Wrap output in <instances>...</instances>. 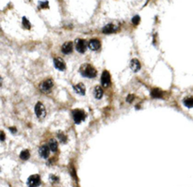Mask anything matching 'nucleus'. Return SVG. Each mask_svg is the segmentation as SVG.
I'll use <instances>...</instances> for the list:
<instances>
[{"label": "nucleus", "mask_w": 193, "mask_h": 187, "mask_svg": "<svg viewBox=\"0 0 193 187\" xmlns=\"http://www.w3.org/2000/svg\"><path fill=\"white\" fill-rule=\"evenodd\" d=\"M101 82L104 88H107L110 85V75L107 71H104L101 77Z\"/></svg>", "instance_id": "0eeeda50"}, {"label": "nucleus", "mask_w": 193, "mask_h": 187, "mask_svg": "<svg viewBox=\"0 0 193 187\" xmlns=\"http://www.w3.org/2000/svg\"><path fill=\"white\" fill-rule=\"evenodd\" d=\"M130 67H131L132 71L136 73V71H138L140 70V61L138 60V59L134 58V59H132V60H131V63H130Z\"/></svg>", "instance_id": "f8f14e48"}, {"label": "nucleus", "mask_w": 193, "mask_h": 187, "mask_svg": "<svg viewBox=\"0 0 193 187\" xmlns=\"http://www.w3.org/2000/svg\"><path fill=\"white\" fill-rule=\"evenodd\" d=\"M86 48H87V43L84 40L78 39L75 41V49H76V51H78L79 53H81V54L85 53Z\"/></svg>", "instance_id": "423d86ee"}, {"label": "nucleus", "mask_w": 193, "mask_h": 187, "mask_svg": "<svg viewBox=\"0 0 193 187\" xmlns=\"http://www.w3.org/2000/svg\"><path fill=\"white\" fill-rule=\"evenodd\" d=\"M48 146H49L50 150H51L52 151L55 152V151H58V142L56 141L55 139H51V140H50Z\"/></svg>", "instance_id": "f3484780"}, {"label": "nucleus", "mask_w": 193, "mask_h": 187, "mask_svg": "<svg viewBox=\"0 0 193 187\" xmlns=\"http://www.w3.org/2000/svg\"><path fill=\"white\" fill-rule=\"evenodd\" d=\"M151 95L153 98H162L163 96V92L158 90V88H154V90L151 91Z\"/></svg>", "instance_id": "dca6fc26"}, {"label": "nucleus", "mask_w": 193, "mask_h": 187, "mask_svg": "<svg viewBox=\"0 0 193 187\" xmlns=\"http://www.w3.org/2000/svg\"><path fill=\"white\" fill-rule=\"evenodd\" d=\"M10 130L11 132H13V133H15V132H16V129H13V128H10Z\"/></svg>", "instance_id": "bb28decb"}, {"label": "nucleus", "mask_w": 193, "mask_h": 187, "mask_svg": "<svg viewBox=\"0 0 193 187\" xmlns=\"http://www.w3.org/2000/svg\"><path fill=\"white\" fill-rule=\"evenodd\" d=\"M40 5H41V8H48V2H47V1H45V2H41V3H40Z\"/></svg>", "instance_id": "5701e85b"}, {"label": "nucleus", "mask_w": 193, "mask_h": 187, "mask_svg": "<svg viewBox=\"0 0 193 187\" xmlns=\"http://www.w3.org/2000/svg\"><path fill=\"white\" fill-rule=\"evenodd\" d=\"M115 30H116L115 25H113V24H108V25H107L106 27L103 28V33H105V34H111L113 32H115Z\"/></svg>", "instance_id": "ddd939ff"}, {"label": "nucleus", "mask_w": 193, "mask_h": 187, "mask_svg": "<svg viewBox=\"0 0 193 187\" xmlns=\"http://www.w3.org/2000/svg\"><path fill=\"white\" fill-rule=\"evenodd\" d=\"M140 16H138V15H136L135 17H133V19H132V23H133L134 25H138V23H140Z\"/></svg>", "instance_id": "4be33fe9"}, {"label": "nucleus", "mask_w": 193, "mask_h": 187, "mask_svg": "<svg viewBox=\"0 0 193 187\" xmlns=\"http://www.w3.org/2000/svg\"><path fill=\"white\" fill-rule=\"evenodd\" d=\"M50 151H51V150H50L49 146L44 145V146H41V147L39 148V154H40V156L41 157V158L46 159V158H47V157L49 156Z\"/></svg>", "instance_id": "1a4fd4ad"}, {"label": "nucleus", "mask_w": 193, "mask_h": 187, "mask_svg": "<svg viewBox=\"0 0 193 187\" xmlns=\"http://www.w3.org/2000/svg\"><path fill=\"white\" fill-rule=\"evenodd\" d=\"M52 88H53V81L51 79L45 80V81H44L40 85V90H41V92H44V93L49 92L50 90H52Z\"/></svg>", "instance_id": "20e7f679"}, {"label": "nucleus", "mask_w": 193, "mask_h": 187, "mask_svg": "<svg viewBox=\"0 0 193 187\" xmlns=\"http://www.w3.org/2000/svg\"><path fill=\"white\" fill-rule=\"evenodd\" d=\"M73 49H74V45H73V42H71V41L65 42V43L61 46L62 53L65 54V55L71 54V53L73 52Z\"/></svg>", "instance_id": "6e6552de"}, {"label": "nucleus", "mask_w": 193, "mask_h": 187, "mask_svg": "<svg viewBox=\"0 0 193 187\" xmlns=\"http://www.w3.org/2000/svg\"><path fill=\"white\" fill-rule=\"evenodd\" d=\"M133 100H134V95H129V96L126 98V101L128 102V103H131Z\"/></svg>", "instance_id": "393cba45"}, {"label": "nucleus", "mask_w": 193, "mask_h": 187, "mask_svg": "<svg viewBox=\"0 0 193 187\" xmlns=\"http://www.w3.org/2000/svg\"><path fill=\"white\" fill-rule=\"evenodd\" d=\"M50 181H51L52 182L58 181V177H56V176H53V175H51V176H50Z\"/></svg>", "instance_id": "b1692460"}, {"label": "nucleus", "mask_w": 193, "mask_h": 187, "mask_svg": "<svg viewBox=\"0 0 193 187\" xmlns=\"http://www.w3.org/2000/svg\"><path fill=\"white\" fill-rule=\"evenodd\" d=\"M93 94H94V97L96 99H101L104 95V91H103V88L101 87H95L94 88V91H93Z\"/></svg>", "instance_id": "2eb2a0df"}, {"label": "nucleus", "mask_w": 193, "mask_h": 187, "mask_svg": "<svg viewBox=\"0 0 193 187\" xmlns=\"http://www.w3.org/2000/svg\"><path fill=\"white\" fill-rule=\"evenodd\" d=\"M100 45H101V43H100V41L96 39H92L89 41V43H88V46H89V48L91 50V51H96L98 50L100 48Z\"/></svg>", "instance_id": "9b49d317"}, {"label": "nucleus", "mask_w": 193, "mask_h": 187, "mask_svg": "<svg viewBox=\"0 0 193 187\" xmlns=\"http://www.w3.org/2000/svg\"><path fill=\"white\" fill-rule=\"evenodd\" d=\"M58 139H60L62 143H65V142L67 141V137H66V135H65L64 134H62V133L58 134Z\"/></svg>", "instance_id": "412c9836"}, {"label": "nucleus", "mask_w": 193, "mask_h": 187, "mask_svg": "<svg viewBox=\"0 0 193 187\" xmlns=\"http://www.w3.org/2000/svg\"><path fill=\"white\" fill-rule=\"evenodd\" d=\"M22 25H23V27L26 29H30V27H31V25H30V23H29V21L27 19V17H23Z\"/></svg>", "instance_id": "6ab92c4d"}, {"label": "nucleus", "mask_w": 193, "mask_h": 187, "mask_svg": "<svg viewBox=\"0 0 193 187\" xmlns=\"http://www.w3.org/2000/svg\"><path fill=\"white\" fill-rule=\"evenodd\" d=\"M80 74L81 75L88 78H94L97 75V71L90 64H84L80 67Z\"/></svg>", "instance_id": "f257e3e1"}, {"label": "nucleus", "mask_w": 193, "mask_h": 187, "mask_svg": "<svg viewBox=\"0 0 193 187\" xmlns=\"http://www.w3.org/2000/svg\"><path fill=\"white\" fill-rule=\"evenodd\" d=\"M73 118L76 124H80V123L85 120L86 118V114L83 110L80 109H75L73 111Z\"/></svg>", "instance_id": "f03ea898"}, {"label": "nucleus", "mask_w": 193, "mask_h": 187, "mask_svg": "<svg viewBox=\"0 0 193 187\" xmlns=\"http://www.w3.org/2000/svg\"><path fill=\"white\" fill-rule=\"evenodd\" d=\"M4 140H5V134L3 132H1V141H4Z\"/></svg>", "instance_id": "a878e982"}, {"label": "nucleus", "mask_w": 193, "mask_h": 187, "mask_svg": "<svg viewBox=\"0 0 193 187\" xmlns=\"http://www.w3.org/2000/svg\"><path fill=\"white\" fill-rule=\"evenodd\" d=\"M184 104L185 106H187L188 108H192L193 107V97H187L184 100Z\"/></svg>", "instance_id": "a211bd4d"}, {"label": "nucleus", "mask_w": 193, "mask_h": 187, "mask_svg": "<svg viewBox=\"0 0 193 187\" xmlns=\"http://www.w3.org/2000/svg\"><path fill=\"white\" fill-rule=\"evenodd\" d=\"M54 65H55L56 69L60 70V71H64L66 69L65 62L60 57H56L55 59H54Z\"/></svg>", "instance_id": "9d476101"}, {"label": "nucleus", "mask_w": 193, "mask_h": 187, "mask_svg": "<svg viewBox=\"0 0 193 187\" xmlns=\"http://www.w3.org/2000/svg\"><path fill=\"white\" fill-rule=\"evenodd\" d=\"M29 156H30V154H29V151L27 150H25V151H23L22 152H21L20 158L22 160H27L29 158Z\"/></svg>", "instance_id": "aec40b11"}, {"label": "nucleus", "mask_w": 193, "mask_h": 187, "mask_svg": "<svg viewBox=\"0 0 193 187\" xmlns=\"http://www.w3.org/2000/svg\"><path fill=\"white\" fill-rule=\"evenodd\" d=\"M41 184V178L39 175H31L27 179L28 187H37Z\"/></svg>", "instance_id": "39448f33"}, {"label": "nucleus", "mask_w": 193, "mask_h": 187, "mask_svg": "<svg viewBox=\"0 0 193 187\" xmlns=\"http://www.w3.org/2000/svg\"><path fill=\"white\" fill-rule=\"evenodd\" d=\"M35 113H36V116L39 118H44L46 115V110L44 105L41 104V103H37L35 105Z\"/></svg>", "instance_id": "7ed1b4c3"}, {"label": "nucleus", "mask_w": 193, "mask_h": 187, "mask_svg": "<svg viewBox=\"0 0 193 187\" xmlns=\"http://www.w3.org/2000/svg\"><path fill=\"white\" fill-rule=\"evenodd\" d=\"M74 91L78 93V94L80 95H84L86 92V88H85V86H84L83 84H77L76 86H74Z\"/></svg>", "instance_id": "4468645a"}]
</instances>
